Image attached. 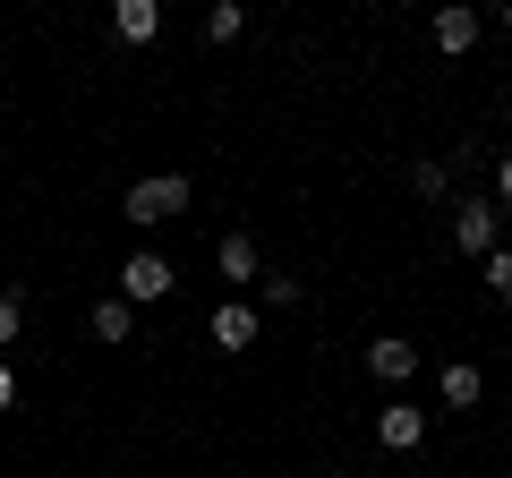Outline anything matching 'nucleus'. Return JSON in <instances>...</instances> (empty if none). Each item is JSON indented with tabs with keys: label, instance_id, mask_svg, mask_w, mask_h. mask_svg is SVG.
Segmentation results:
<instances>
[{
	"label": "nucleus",
	"instance_id": "f257e3e1",
	"mask_svg": "<svg viewBox=\"0 0 512 478\" xmlns=\"http://www.w3.org/2000/svg\"><path fill=\"white\" fill-rule=\"evenodd\" d=\"M120 214H128V222H146V231H154V222L188 214V180H180V171H154V180H137V188L120 197Z\"/></svg>",
	"mask_w": 512,
	"mask_h": 478
},
{
	"label": "nucleus",
	"instance_id": "f03ea898",
	"mask_svg": "<svg viewBox=\"0 0 512 478\" xmlns=\"http://www.w3.org/2000/svg\"><path fill=\"white\" fill-rule=\"evenodd\" d=\"M171 282H180V274H171L154 248H137V257L120 265V299H128V308H146V299H171Z\"/></svg>",
	"mask_w": 512,
	"mask_h": 478
},
{
	"label": "nucleus",
	"instance_id": "7ed1b4c3",
	"mask_svg": "<svg viewBox=\"0 0 512 478\" xmlns=\"http://www.w3.org/2000/svg\"><path fill=\"white\" fill-rule=\"evenodd\" d=\"M367 376H384V385L419 376V342H402V333H376V342H367Z\"/></svg>",
	"mask_w": 512,
	"mask_h": 478
},
{
	"label": "nucleus",
	"instance_id": "20e7f679",
	"mask_svg": "<svg viewBox=\"0 0 512 478\" xmlns=\"http://www.w3.org/2000/svg\"><path fill=\"white\" fill-rule=\"evenodd\" d=\"M453 239L470 248V257H495V197H470V205H453Z\"/></svg>",
	"mask_w": 512,
	"mask_h": 478
},
{
	"label": "nucleus",
	"instance_id": "39448f33",
	"mask_svg": "<svg viewBox=\"0 0 512 478\" xmlns=\"http://www.w3.org/2000/svg\"><path fill=\"white\" fill-rule=\"evenodd\" d=\"M376 436L393 444V453H410V444H427V410L419 402H384L376 410Z\"/></svg>",
	"mask_w": 512,
	"mask_h": 478
},
{
	"label": "nucleus",
	"instance_id": "423d86ee",
	"mask_svg": "<svg viewBox=\"0 0 512 478\" xmlns=\"http://www.w3.org/2000/svg\"><path fill=\"white\" fill-rule=\"evenodd\" d=\"M111 35L120 43H154L163 35V0H120V9H111Z\"/></svg>",
	"mask_w": 512,
	"mask_h": 478
},
{
	"label": "nucleus",
	"instance_id": "0eeeda50",
	"mask_svg": "<svg viewBox=\"0 0 512 478\" xmlns=\"http://www.w3.org/2000/svg\"><path fill=\"white\" fill-rule=\"evenodd\" d=\"M214 342L222 350H248L256 342V308H248V299H222V308H214Z\"/></svg>",
	"mask_w": 512,
	"mask_h": 478
},
{
	"label": "nucleus",
	"instance_id": "6e6552de",
	"mask_svg": "<svg viewBox=\"0 0 512 478\" xmlns=\"http://www.w3.org/2000/svg\"><path fill=\"white\" fill-rule=\"evenodd\" d=\"M427 35H436V52H470V43H478V9H436Z\"/></svg>",
	"mask_w": 512,
	"mask_h": 478
},
{
	"label": "nucleus",
	"instance_id": "1a4fd4ad",
	"mask_svg": "<svg viewBox=\"0 0 512 478\" xmlns=\"http://www.w3.org/2000/svg\"><path fill=\"white\" fill-rule=\"evenodd\" d=\"M214 265H222V282H248V274H256V239H248V231H231V239L214 248Z\"/></svg>",
	"mask_w": 512,
	"mask_h": 478
},
{
	"label": "nucleus",
	"instance_id": "9d476101",
	"mask_svg": "<svg viewBox=\"0 0 512 478\" xmlns=\"http://www.w3.org/2000/svg\"><path fill=\"white\" fill-rule=\"evenodd\" d=\"M436 393H444V410H470V402H478L487 385H478V368L461 359V368H444V385H436Z\"/></svg>",
	"mask_w": 512,
	"mask_h": 478
},
{
	"label": "nucleus",
	"instance_id": "9b49d317",
	"mask_svg": "<svg viewBox=\"0 0 512 478\" xmlns=\"http://www.w3.org/2000/svg\"><path fill=\"white\" fill-rule=\"evenodd\" d=\"M128 325H137L128 299H103V308H94V342H128Z\"/></svg>",
	"mask_w": 512,
	"mask_h": 478
},
{
	"label": "nucleus",
	"instance_id": "f8f14e48",
	"mask_svg": "<svg viewBox=\"0 0 512 478\" xmlns=\"http://www.w3.org/2000/svg\"><path fill=\"white\" fill-rule=\"evenodd\" d=\"M239 26H248V9H239V0H214V9H205V43H231Z\"/></svg>",
	"mask_w": 512,
	"mask_h": 478
},
{
	"label": "nucleus",
	"instance_id": "ddd939ff",
	"mask_svg": "<svg viewBox=\"0 0 512 478\" xmlns=\"http://www.w3.org/2000/svg\"><path fill=\"white\" fill-rule=\"evenodd\" d=\"M478 265H487V291L512 299V248H495V257H478Z\"/></svg>",
	"mask_w": 512,
	"mask_h": 478
},
{
	"label": "nucleus",
	"instance_id": "4468645a",
	"mask_svg": "<svg viewBox=\"0 0 512 478\" xmlns=\"http://www.w3.org/2000/svg\"><path fill=\"white\" fill-rule=\"evenodd\" d=\"M410 180H419V197H444V180H453V171H444V163H436V154H427V163H419V171H410Z\"/></svg>",
	"mask_w": 512,
	"mask_h": 478
},
{
	"label": "nucleus",
	"instance_id": "2eb2a0df",
	"mask_svg": "<svg viewBox=\"0 0 512 478\" xmlns=\"http://www.w3.org/2000/svg\"><path fill=\"white\" fill-rule=\"evenodd\" d=\"M0 342H18V291H0Z\"/></svg>",
	"mask_w": 512,
	"mask_h": 478
},
{
	"label": "nucleus",
	"instance_id": "dca6fc26",
	"mask_svg": "<svg viewBox=\"0 0 512 478\" xmlns=\"http://www.w3.org/2000/svg\"><path fill=\"white\" fill-rule=\"evenodd\" d=\"M495 197L512 205V154H504V163H495Z\"/></svg>",
	"mask_w": 512,
	"mask_h": 478
},
{
	"label": "nucleus",
	"instance_id": "f3484780",
	"mask_svg": "<svg viewBox=\"0 0 512 478\" xmlns=\"http://www.w3.org/2000/svg\"><path fill=\"white\" fill-rule=\"evenodd\" d=\"M9 402H18V376H9V368H0V410H9Z\"/></svg>",
	"mask_w": 512,
	"mask_h": 478
},
{
	"label": "nucleus",
	"instance_id": "a211bd4d",
	"mask_svg": "<svg viewBox=\"0 0 512 478\" xmlns=\"http://www.w3.org/2000/svg\"><path fill=\"white\" fill-rule=\"evenodd\" d=\"M504 35H512V9H504Z\"/></svg>",
	"mask_w": 512,
	"mask_h": 478
}]
</instances>
